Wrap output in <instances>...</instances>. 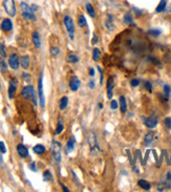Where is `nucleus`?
<instances>
[{
  "mask_svg": "<svg viewBox=\"0 0 171 192\" xmlns=\"http://www.w3.org/2000/svg\"><path fill=\"white\" fill-rule=\"evenodd\" d=\"M21 96L24 99H26V100H33L34 101V104L37 105L38 101H37V97H36L35 89L33 85H28V86H25V87H23L22 91H21Z\"/></svg>",
  "mask_w": 171,
  "mask_h": 192,
  "instance_id": "nucleus-3",
  "label": "nucleus"
},
{
  "mask_svg": "<svg viewBox=\"0 0 171 192\" xmlns=\"http://www.w3.org/2000/svg\"><path fill=\"white\" fill-rule=\"evenodd\" d=\"M137 185H139L142 189H144V190H146V191L150 190V184H149L147 181H145V179H139Z\"/></svg>",
  "mask_w": 171,
  "mask_h": 192,
  "instance_id": "nucleus-22",
  "label": "nucleus"
},
{
  "mask_svg": "<svg viewBox=\"0 0 171 192\" xmlns=\"http://www.w3.org/2000/svg\"><path fill=\"white\" fill-rule=\"evenodd\" d=\"M124 22L126 23V24H132V23H133V19H132V16H131V14H129V13L125 14Z\"/></svg>",
  "mask_w": 171,
  "mask_h": 192,
  "instance_id": "nucleus-31",
  "label": "nucleus"
},
{
  "mask_svg": "<svg viewBox=\"0 0 171 192\" xmlns=\"http://www.w3.org/2000/svg\"><path fill=\"white\" fill-rule=\"evenodd\" d=\"M20 65L22 66V68H24V70H28L29 67V64H31V61H29V58L28 56H22L20 57Z\"/></svg>",
  "mask_w": 171,
  "mask_h": 192,
  "instance_id": "nucleus-17",
  "label": "nucleus"
},
{
  "mask_svg": "<svg viewBox=\"0 0 171 192\" xmlns=\"http://www.w3.org/2000/svg\"><path fill=\"white\" fill-rule=\"evenodd\" d=\"M0 56L3 58L7 57V52H5V46L3 43H0Z\"/></svg>",
  "mask_w": 171,
  "mask_h": 192,
  "instance_id": "nucleus-35",
  "label": "nucleus"
},
{
  "mask_svg": "<svg viewBox=\"0 0 171 192\" xmlns=\"http://www.w3.org/2000/svg\"><path fill=\"white\" fill-rule=\"evenodd\" d=\"M0 29L4 32H10L13 29V22L10 19H3L0 24Z\"/></svg>",
  "mask_w": 171,
  "mask_h": 192,
  "instance_id": "nucleus-13",
  "label": "nucleus"
},
{
  "mask_svg": "<svg viewBox=\"0 0 171 192\" xmlns=\"http://www.w3.org/2000/svg\"><path fill=\"white\" fill-rule=\"evenodd\" d=\"M98 41H99V39L97 37V35L94 34V39H92V41H91V44H92V45H95V44H97Z\"/></svg>",
  "mask_w": 171,
  "mask_h": 192,
  "instance_id": "nucleus-46",
  "label": "nucleus"
},
{
  "mask_svg": "<svg viewBox=\"0 0 171 192\" xmlns=\"http://www.w3.org/2000/svg\"><path fill=\"white\" fill-rule=\"evenodd\" d=\"M89 75H91V77H94L95 76V70L92 67H91L89 68Z\"/></svg>",
  "mask_w": 171,
  "mask_h": 192,
  "instance_id": "nucleus-49",
  "label": "nucleus"
},
{
  "mask_svg": "<svg viewBox=\"0 0 171 192\" xmlns=\"http://www.w3.org/2000/svg\"><path fill=\"white\" fill-rule=\"evenodd\" d=\"M60 185H61V187H62V189H63V191H65V192H70V190H68V188H67L64 184H63V183H60Z\"/></svg>",
  "mask_w": 171,
  "mask_h": 192,
  "instance_id": "nucleus-48",
  "label": "nucleus"
},
{
  "mask_svg": "<svg viewBox=\"0 0 171 192\" xmlns=\"http://www.w3.org/2000/svg\"><path fill=\"white\" fill-rule=\"evenodd\" d=\"M20 8H21L22 17L24 18L25 20H28V21H35L36 20V16H35L34 11H33L32 7H29L28 3H25V2H21Z\"/></svg>",
  "mask_w": 171,
  "mask_h": 192,
  "instance_id": "nucleus-2",
  "label": "nucleus"
},
{
  "mask_svg": "<svg viewBox=\"0 0 171 192\" xmlns=\"http://www.w3.org/2000/svg\"><path fill=\"white\" fill-rule=\"evenodd\" d=\"M110 107H111V109H117L119 107V104H118V102H117L116 100H112L111 101V104H110Z\"/></svg>",
  "mask_w": 171,
  "mask_h": 192,
  "instance_id": "nucleus-44",
  "label": "nucleus"
},
{
  "mask_svg": "<svg viewBox=\"0 0 171 192\" xmlns=\"http://www.w3.org/2000/svg\"><path fill=\"white\" fill-rule=\"evenodd\" d=\"M120 108H121L122 113H125L127 112V103H126V99L124 96L120 97Z\"/></svg>",
  "mask_w": 171,
  "mask_h": 192,
  "instance_id": "nucleus-20",
  "label": "nucleus"
},
{
  "mask_svg": "<svg viewBox=\"0 0 171 192\" xmlns=\"http://www.w3.org/2000/svg\"><path fill=\"white\" fill-rule=\"evenodd\" d=\"M64 130V125H63V122H62V120L60 119L59 121H58V124H57V127H56V130H55V134H60L62 132V131Z\"/></svg>",
  "mask_w": 171,
  "mask_h": 192,
  "instance_id": "nucleus-27",
  "label": "nucleus"
},
{
  "mask_svg": "<svg viewBox=\"0 0 171 192\" xmlns=\"http://www.w3.org/2000/svg\"><path fill=\"white\" fill-rule=\"evenodd\" d=\"M161 31L160 29H150V31L148 32V34L149 35H151V36H154V37H157V36H158V35H161Z\"/></svg>",
  "mask_w": 171,
  "mask_h": 192,
  "instance_id": "nucleus-36",
  "label": "nucleus"
},
{
  "mask_svg": "<svg viewBox=\"0 0 171 192\" xmlns=\"http://www.w3.org/2000/svg\"><path fill=\"white\" fill-rule=\"evenodd\" d=\"M8 66H10L12 70H18L20 65V60L16 54H13V55H11L8 57Z\"/></svg>",
  "mask_w": 171,
  "mask_h": 192,
  "instance_id": "nucleus-8",
  "label": "nucleus"
},
{
  "mask_svg": "<svg viewBox=\"0 0 171 192\" xmlns=\"http://www.w3.org/2000/svg\"><path fill=\"white\" fill-rule=\"evenodd\" d=\"M0 70H1L2 73H5V71L8 70V64L2 58H0Z\"/></svg>",
  "mask_w": 171,
  "mask_h": 192,
  "instance_id": "nucleus-34",
  "label": "nucleus"
},
{
  "mask_svg": "<svg viewBox=\"0 0 171 192\" xmlns=\"http://www.w3.org/2000/svg\"><path fill=\"white\" fill-rule=\"evenodd\" d=\"M81 86V80L78 77L74 76L70 80V88L71 91H77Z\"/></svg>",
  "mask_w": 171,
  "mask_h": 192,
  "instance_id": "nucleus-10",
  "label": "nucleus"
},
{
  "mask_svg": "<svg viewBox=\"0 0 171 192\" xmlns=\"http://www.w3.org/2000/svg\"><path fill=\"white\" fill-rule=\"evenodd\" d=\"M170 182L171 181H168L167 179V182H163V183H161L160 185H158V191H164V190H168L170 187H171V184H170Z\"/></svg>",
  "mask_w": 171,
  "mask_h": 192,
  "instance_id": "nucleus-24",
  "label": "nucleus"
},
{
  "mask_svg": "<svg viewBox=\"0 0 171 192\" xmlns=\"http://www.w3.org/2000/svg\"><path fill=\"white\" fill-rule=\"evenodd\" d=\"M170 91H171L170 86H169V85H164V94H165V96H166L167 98H169Z\"/></svg>",
  "mask_w": 171,
  "mask_h": 192,
  "instance_id": "nucleus-37",
  "label": "nucleus"
},
{
  "mask_svg": "<svg viewBox=\"0 0 171 192\" xmlns=\"http://www.w3.org/2000/svg\"><path fill=\"white\" fill-rule=\"evenodd\" d=\"M105 25L106 28L109 29V31H113L115 29V23H113V17L111 14L107 15V18L105 20Z\"/></svg>",
  "mask_w": 171,
  "mask_h": 192,
  "instance_id": "nucleus-16",
  "label": "nucleus"
},
{
  "mask_svg": "<svg viewBox=\"0 0 171 192\" xmlns=\"http://www.w3.org/2000/svg\"><path fill=\"white\" fill-rule=\"evenodd\" d=\"M43 179L45 182H49L53 179V175H52V173H50L49 170H45V171L43 172Z\"/></svg>",
  "mask_w": 171,
  "mask_h": 192,
  "instance_id": "nucleus-32",
  "label": "nucleus"
},
{
  "mask_svg": "<svg viewBox=\"0 0 171 192\" xmlns=\"http://www.w3.org/2000/svg\"><path fill=\"white\" fill-rule=\"evenodd\" d=\"M87 142H88V145H89V149H91V152L92 154H97L100 152V145H99L97 136H96V133L94 132V131H91V132L88 133Z\"/></svg>",
  "mask_w": 171,
  "mask_h": 192,
  "instance_id": "nucleus-1",
  "label": "nucleus"
},
{
  "mask_svg": "<svg viewBox=\"0 0 171 192\" xmlns=\"http://www.w3.org/2000/svg\"><path fill=\"white\" fill-rule=\"evenodd\" d=\"M38 97H39V104L42 108H44L45 106V98H44V94H43V74H40V77H39V81H38Z\"/></svg>",
  "mask_w": 171,
  "mask_h": 192,
  "instance_id": "nucleus-5",
  "label": "nucleus"
},
{
  "mask_svg": "<svg viewBox=\"0 0 171 192\" xmlns=\"http://www.w3.org/2000/svg\"><path fill=\"white\" fill-rule=\"evenodd\" d=\"M78 25L80 26V28H85L86 25H87V21H86L85 17L83 16V15H81L78 18Z\"/></svg>",
  "mask_w": 171,
  "mask_h": 192,
  "instance_id": "nucleus-29",
  "label": "nucleus"
},
{
  "mask_svg": "<svg viewBox=\"0 0 171 192\" xmlns=\"http://www.w3.org/2000/svg\"><path fill=\"white\" fill-rule=\"evenodd\" d=\"M16 149H17L18 154H19L21 158H25L28 157V154H29L28 153V149L26 148V147L23 145V144H18L17 147H16Z\"/></svg>",
  "mask_w": 171,
  "mask_h": 192,
  "instance_id": "nucleus-12",
  "label": "nucleus"
},
{
  "mask_svg": "<svg viewBox=\"0 0 171 192\" xmlns=\"http://www.w3.org/2000/svg\"><path fill=\"white\" fill-rule=\"evenodd\" d=\"M154 139H155V132L154 131H149V132L145 136L144 141H145V143L147 144V145H150V144L153 142Z\"/></svg>",
  "mask_w": 171,
  "mask_h": 192,
  "instance_id": "nucleus-19",
  "label": "nucleus"
},
{
  "mask_svg": "<svg viewBox=\"0 0 171 192\" xmlns=\"http://www.w3.org/2000/svg\"><path fill=\"white\" fill-rule=\"evenodd\" d=\"M145 88L149 92H152V85H151V83L149 82V81H146V82H145Z\"/></svg>",
  "mask_w": 171,
  "mask_h": 192,
  "instance_id": "nucleus-41",
  "label": "nucleus"
},
{
  "mask_svg": "<svg viewBox=\"0 0 171 192\" xmlns=\"http://www.w3.org/2000/svg\"><path fill=\"white\" fill-rule=\"evenodd\" d=\"M75 143H76V140H75L74 137H71L70 139L67 141V143H66V152L67 153H70V151L74 150Z\"/></svg>",
  "mask_w": 171,
  "mask_h": 192,
  "instance_id": "nucleus-21",
  "label": "nucleus"
},
{
  "mask_svg": "<svg viewBox=\"0 0 171 192\" xmlns=\"http://www.w3.org/2000/svg\"><path fill=\"white\" fill-rule=\"evenodd\" d=\"M22 77H23V79H24L25 82H29L32 79V77H31V75H28V74H26V73H23L22 74Z\"/></svg>",
  "mask_w": 171,
  "mask_h": 192,
  "instance_id": "nucleus-42",
  "label": "nucleus"
},
{
  "mask_svg": "<svg viewBox=\"0 0 171 192\" xmlns=\"http://www.w3.org/2000/svg\"><path fill=\"white\" fill-rule=\"evenodd\" d=\"M67 62L68 63H77V62H79V57H78L76 54H74V53H70V55L67 56Z\"/></svg>",
  "mask_w": 171,
  "mask_h": 192,
  "instance_id": "nucleus-26",
  "label": "nucleus"
},
{
  "mask_svg": "<svg viewBox=\"0 0 171 192\" xmlns=\"http://www.w3.org/2000/svg\"><path fill=\"white\" fill-rule=\"evenodd\" d=\"M32 8H33V11H34V12H35L36 10H38V8H37V7H36V5H34V4H33V5H32Z\"/></svg>",
  "mask_w": 171,
  "mask_h": 192,
  "instance_id": "nucleus-52",
  "label": "nucleus"
},
{
  "mask_svg": "<svg viewBox=\"0 0 171 192\" xmlns=\"http://www.w3.org/2000/svg\"><path fill=\"white\" fill-rule=\"evenodd\" d=\"M115 87V83H113V78H109L106 84L107 88V97L108 99H112V89Z\"/></svg>",
  "mask_w": 171,
  "mask_h": 192,
  "instance_id": "nucleus-14",
  "label": "nucleus"
},
{
  "mask_svg": "<svg viewBox=\"0 0 171 192\" xmlns=\"http://www.w3.org/2000/svg\"><path fill=\"white\" fill-rule=\"evenodd\" d=\"M141 83V80L140 79H132L130 82V85L132 86V87H137V86H139Z\"/></svg>",
  "mask_w": 171,
  "mask_h": 192,
  "instance_id": "nucleus-38",
  "label": "nucleus"
},
{
  "mask_svg": "<svg viewBox=\"0 0 171 192\" xmlns=\"http://www.w3.org/2000/svg\"><path fill=\"white\" fill-rule=\"evenodd\" d=\"M133 10H134V11H136V12H137V13H136V14L137 15V16H140V15H142V13H143V12H142V11H139V10H137V8H133Z\"/></svg>",
  "mask_w": 171,
  "mask_h": 192,
  "instance_id": "nucleus-50",
  "label": "nucleus"
},
{
  "mask_svg": "<svg viewBox=\"0 0 171 192\" xmlns=\"http://www.w3.org/2000/svg\"><path fill=\"white\" fill-rule=\"evenodd\" d=\"M3 8L8 16L11 17L16 16V4H15V0H4Z\"/></svg>",
  "mask_w": 171,
  "mask_h": 192,
  "instance_id": "nucleus-6",
  "label": "nucleus"
},
{
  "mask_svg": "<svg viewBox=\"0 0 171 192\" xmlns=\"http://www.w3.org/2000/svg\"><path fill=\"white\" fill-rule=\"evenodd\" d=\"M165 125L168 129H171V118H166L165 119Z\"/></svg>",
  "mask_w": 171,
  "mask_h": 192,
  "instance_id": "nucleus-43",
  "label": "nucleus"
},
{
  "mask_svg": "<svg viewBox=\"0 0 171 192\" xmlns=\"http://www.w3.org/2000/svg\"><path fill=\"white\" fill-rule=\"evenodd\" d=\"M88 86H89V88L91 89H94L95 88V81L94 80H91L88 82Z\"/></svg>",
  "mask_w": 171,
  "mask_h": 192,
  "instance_id": "nucleus-47",
  "label": "nucleus"
},
{
  "mask_svg": "<svg viewBox=\"0 0 171 192\" xmlns=\"http://www.w3.org/2000/svg\"><path fill=\"white\" fill-rule=\"evenodd\" d=\"M85 8H86V11H87L89 16L91 18H96V12H95V8H92V5L91 3H86Z\"/></svg>",
  "mask_w": 171,
  "mask_h": 192,
  "instance_id": "nucleus-28",
  "label": "nucleus"
},
{
  "mask_svg": "<svg viewBox=\"0 0 171 192\" xmlns=\"http://www.w3.org/2000/svg\"><path fill=\"white\" fill-rule=\"evenodd\" d=\"M67 105H68V98L66 97V96H64V97H62L61 100H60L59 108L61 110H64L67 107Z\"/></svg>",
  "mask_w": 171,
  "mask_h": 192,
  "instance_id": "nucleus-23",
  "label": "nucleus"
},
{
  "mask_svg": "<svg viewBox=\"0 0 171 192\" xmlns=\"http://www.w3.org/2000/svg\"><path fill=\"white\" fill-rule=\"evenodd\" d=\"M16 91H17V81L16 79H12L10 81V84H8V98L13 99L15 94H16Z\"/></svg>",
  "mask_w": 171,
  "mask_h": 192,
  "instance_id": "nucleus-11",
  "label": "nucleus"
},
{
  "mask_svg": "<svg viewBox=\"0 0 171 192\" xmlns=\"http://www.w3.org/2000/svg\"><path fill=\"white\" fill-rule=\"evenodd\" d=\"M92 59L94 61H99L101 59V52L98 49H94L92 50Z\"/></svg>",
  "mask_w": 171,
  "mask_h": 192,
  "instance_id": "nucleus-30",
  "label": "nucleus"
},
{
  "mask_svg": "<svg viewBox=\"0 0 171 192\" xmlns=\"http://www.w3.org/2000/svg\"><path fill=\"white\" fill-rule=\"evenodd\" d=\"M32 38H33V43L36 49H40L41 47V38H40V35H39L38 32H34L32 35Z\"/></svg>",
  "mask_w": 171,
  "mask_h": 192,
  "instance_id": "nucleus-15",
  "label": "nucleus"
},
{
  "mask_svg": "<svg viewBox=\"0 0 171 192\" xmlns=\"http://www.w3.org/2000/svg\"><path fill=\"white\" fill-rule=\"evenodd\" d=\"M28 168H29L31 170H33V171H35V172L37 171V168H36V164L34 163V162L28 165Z\"/></svg>",
  "mask_w": 171,
  "mask_h": 192,
  "instance_id": "nucleus-45",
  "label": "nucleus"
},
{
  "mask_svg": "<svg viewBox=\"0 0 171 192\" xmlns=\"http://www.w3.org/2000/svg\"><path fill=\"white\" fill-rule=\"evenodd\" d=\"M64 25L67 29L68 36H70V40H74L75 36H74V32H75V25H74V21L70 16H65L64 17Z\"/></svg>",
  "mask_w": 171,
  "mask_h": 192,
  "instance_id": "nucleus-7",
  "label": "nucleus"
},
{
  "mask_svg": "<svg viewBox=\"0 0 171 192\" xmlns=\"http://www.w3.org/2000/svg\"><path fill=\"white\" fill-rule=\"evenodd\" d=\"M166 178H167L168 181H171V172H168V173H167V176H166Z\"/></svg>",
  "mask_w": 171,
  "mask_h": 192,
  "instance_id": "nucleus-51",
  "label": "nucleus"
},
{
  "mask_svg": "<svg viewBox=\"0 0 171 192\" xmlns=\"http://www.w3.org/2000/svg\"><path fill=\"white\" fill-rule=\"evenodd\" d=\"M99 107H100V108H103V104L100 103V104H99Z\"/></svg>",
  "mask_w": 171,
  "mask_h": 192,
  "instance_id": "nucleus-53",
  "label": "nucleus"
},
{
  "mask_svg": "<svg viewBox=\"0 0 171 192\" xmlns=\"http://www.w3.org/2000/svg\"><path fill=\"white\" fill-rule=\"evenodd\" d=\"M49 53L53 57H57L60 54V49L58 46H52L49 49Z\"/></svg>",
  "mask_w": 171,
  "mask_h": 192,
  "instance_id": "nucleus-33",
  "label": "nucleus"
},
{
  "mask_svg": "<svg viewBox=\"0 0 171 192\" xmlns=\"http://www.w3.org/2000/svg\"><path fill=\"white\" fill-rule=\"evenodd\" d=\"M52 155L57 163H60L62 158L61 155V144H60L58 141L54 140L52 142Z\"/></svg>",
  "mask_w": 171,
  "mask_h": 192,
  "instance_id": "nucleus-4",
  "label": "nucleus"
},
{
  "mask_svg": "<svg viewBox=\"0 0 171 192\" xmlns=\"http://www.w3.org/2000/svg\"><path fill=\"white\" fill-rule=\"evenodd\" d=\"M144 121H145V125H146L148 128H154V127H157V125H158V117L155 116V115H152V116L149 117V118L144 119Z\"/></svg>",
  "mask_w": 171,
  "mask_h": 192,
  "instance_id": "nucleus-9",
  "label": "nucleus"
},
{
  "mask_svg": "<svg viewBox=\"0 0 171 192\" xmlns=\"http://www.w3.org/2000/svg\"><path fill=\"white\" fill-rule=\"evenodd\" d=\"M98 70H99V74H100V84L102 85V84H103V80H104V74L100 66H98Z\"/></svg>",
  "mask_w": 171,
  "mask_h": 192,
  "instance_id": "nucleus-39",
  "label": "nucleus"
},
{
  "mask_svg": "<svg viewBox=\"0 0 171 192\" xmlns=\"http://www.w3.org/2000/svg\"><path fill=\"white\" fill-rule=\"evenodd\" d=\"M166 5H167L166 0H161L160 3H158V5L157 7V8H155V12H157V13H162V12H164Z\"/></svg>",
  "mask_w": 171,
  "mask_h": 192,
  "instance_id": "nucleus-25",
  "label": "nucleus"
},
{
  "mask_svg": "<svg viewBox=\"0 0 171 192\" xmlns=\"http://www.w3.org/2000/svg\"><path fill=\"white\" fill-rule=\"evenodd\" d=\"M0 152L1 153H7V148H5V144L0 141Z\"/></svg>",
  "mask_w": 171,
  "mask_h": 192,
  "instance_id": "nucleus-40",
  "label": "nucleus"
},
{
  "mask_svg": "<svg viewBox=\"0 0 171 192\" xmlns=\"http://www.w3.org/2000/svg\"><path fill=\"white\" fill-rule=\"evenodd\" d=\"M33 151H34L36 154L41 155V154H43L44 152L46 151V148L43 145H42V144H37L36 146L33 147Z\"/></svg>",
  "mask_w": 171,
  "mask_h": 192,
  "instance_id": "nucleus-18",
  "label": "nucleus"
}]
</instances>
